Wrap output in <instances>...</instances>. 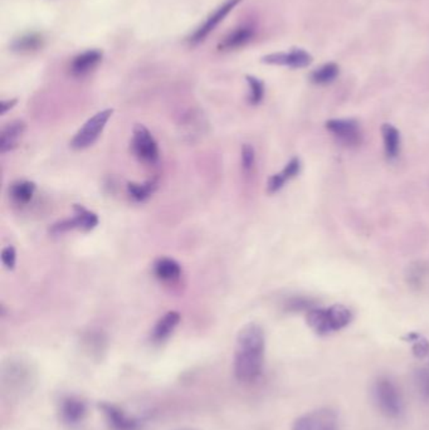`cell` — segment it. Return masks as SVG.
<instances>
[{
    "label": "cell",
    "instance_id": "6da1fadb",
    "mask_svg": "<svg viewBox=\"0 0 429 430\" xmlns=\"http://www.w3.org/2000/svg\"><path fill=\"white\" fill-rule=\"evenodd\" d=\"M266 337L264 331L257 323L242 327L235 341V377L239 383L249 384L261 377L264 365Z\"/></svg>",
    "mask_w": 429,
    "mask_h": 430
},
{
    "label": "cell",
    "instance_id": "7a4b0ae2",
    "mask_svg": "<svg viewBox=\"0 0 429 430\" xmlns=\"http://www.w3.org/2000/svg\"><path fill=\"white\" fill-rule=\"evenodd\" d=\"M35 381V369L28 360L17 357L4 363L1 371V383L3 389L10 397H19L27 394L33 389Z\"/></svg>",
    "mask_w": 429,
    "mask_h": 430
},
{
    "label": "cell",
    "instance_id": "3957f363",
    "mask_svg": "<svg viewBox=\"0 0 429 430\" xmlns=\"http://www.w3.org/2000/svg\"><path fill=\"white\" fill-rule=\"evenodd\" d=\"M371 393L378 409L385 417L396 419L402 415L404 411L402 395L394 381H392L389 377H378L373 385Z\"/></svg>",
    "mask_w": 429,
    "mask_h": 430
},
{
    "label": "cell",
    "instance_id": "277c9868",
    "mask_svg": "<svg viewBox=\"0 0 429 430\" xmlns=\"http://www.w3.org/2000/svg\"><path fill=\"white\" fill-rule=\"evenodd\" d=\"M114 114L112 108H108L100 111L97 114L92 116L82 128L78 130V132L74 135L72 141H71V148L74 150H83L94 145L96 140L100 137L103 128H106V123L111 119V116Z\"/></svg>",
    "mask_w": 429,
    "mask_h": 430
},
{
    "label": "cell",
    "instance_id": "5b68a950",
    "mask_svg": "<svg viewBox=\"0 0 429 430\" xmlns=\"http://www.w3.org/2000/svg\"><path fill=\"white\" fill-rule=\"evenodd\" d=\"M292 430H340L339 415L330 408L312 410L297 418Z\"/></svg>",
    "mask_w": 429,
    "mask_h": 430
},
{
    "label": "cell",
    "instance_id": "8992f818",
    "mask_svg": "<svg viewBox=\"0 0 429 430\" xmlns=\"http://www.w3.org/2000/svg\"><path fill=\"white\" fill-rule=\"evenodd\" d=\"M131 148L135 156L145 164H155L159 159L158 144L148 128L140 123H137L133 131Z\"/></svg>",
    "mask_w": 429,
    "mask_h": 430
},
{
    "label": "cell",
    "instance_id": "52a82bcc",
    "mask_svg": "<svg viewBox=\"0 0 429 430\" xmlns=\"http://www.w3.org/2000/svg\"><path fill=\"white\" fill-rule=\"evenodd\" d=\"M74 216L72 219H65L58 223H54L49 228L52 234H62L74 229H80L83 232H90L97 227L99 216L94 212L87 210L80 204H74Z\"/></svg>",
    "mask_w": 429,
    "mask_h": 430
},
{
    "label": "cell",
    "instance_id": "ba28073f",
    "mask_svg": "<svg viewBox=\"0 0 429 430\" xmlns=\"http://www.w3.org/2000/svg\"><path fill=\"white\" fill-rule=\"evenodd\" d=\"M110 430H140L142 422L139 418L130 415L115 404L100 403L99 405Z\"/></svg>",
    "mask_w": 429,
    "mask_h": 430
},
{
    "label": "cell",
    "instance_id": "9c48e42d",
    "mask_svg": "<svg viewBox=\"0 0 429 430\" xmlns=\"http://www.w3.org/2000/svg\"><path fill=\"white\" fill-rule=\"evenodd\" d=\"M326 128L345 146L356 148L362 144V128L359 126V122L355 120L334 119L326 122Z\"/></svg>",
    "mask_w": 429,
    "mask_h": 430
},
{
    "label": "cell",
    "instance_id": "30bf717a",
    "mask_svg": "<svg viewBox=\"0 0 429 430\" xmlns=\"http://www.w3.org/2000/svg\"><path fill=\"white\" fill-rule=\"evenodd\" d=\"M241 1L242 0H227L223 6L218 8L214 13L209 17L207 21L203 23V26H201V27L195 31L193 35L190 37V43H192V44H198V43L204 41V40L208 37L209 34L212 33L215 28L218 27L221 22L224 21V18H226Z\"/></svg>",
    "mask_w": 429,
    "mask_h": 430
},
{
    "label": "cell",
    "instance_id": "8fae6325",
    "mask_svg": "<svg viewBox=\"0 0 429 430\" xmlns=\"http://www.w3.org/2000/svg\"><path fill=\"white\" fill-rule=\"evenodd\" d=\"M263 63L275 64V66H286V67L298 68L309 67L312 63V55L301 48H294L289 53L280 52V53L267 54L262 58Z\"/></svg>",
    "mask_w": 429,
    "mask_h": 430
},
{
    "label": "cell",
    "instance_id": "7c38bea8",
    "mask_svg": "<svg viewBox=\"0 0 429 430\" xmlns=\"http://www.w3.org/2000/svg\"><path fill=\"white\" fill-rule=\"evenodd\" d=\"M60 420L67 425H77L87 417V404L81 397L67 395L60 399Z\"/></svg>",
    "mask_w": 429,
    "mask_h": 430
},
{
    "label": "cell",
    "instance_id": "4fadbf2b",
    "mask_svg": "<svg viewBox=\"0 0 429 430\" xmlns=\"http://www.w3.org/2000/svg\"><path fill=\"white\" fill-rule=\"evenodd\" d=\"M180 313L176 311L167 312L155 323L154 329L151 331V341L154 343H165L180 322Z\"/></svg>",
    "mask_w": 429,
    "mask_h": 430
},
{
    "label": "cell",
    "instance_id": "5bb4252c",
    "mask_svg": "<svg viewBox=\"0 0 429 430\" xmlns=\"http://www.w3.org/2000/svg\"><path fill=\"white\" fill-rule=\"evenodd\" d=\"M26 131V123L23 121H13L8 123L6 128L1 130L0 134V153L6 154L12 151L18 146L22 136Z\"/></svg>",
    "mask_w": 429,
    "mask_h": 430
},
{
    "label": "cell",
    "instance_id": "9a60e30c",
    "mask_svg": "<svg viewBox=\"0 0 429 430\" xmlns=\"http://www.w3.org/2000/svg\"><path fill=\"white\" fill-rule=\"evenodd\" d=\"M101 60H102V53L100 51H96V49L87 51L74 58V62L71 63V72L77 77L85 76V74H90L94 68L97 67Z\"/></svg>",
    "mask_w": 429,
    "mask_h": 430
},
{
    "label": "cell",
    "instance_id": "2e32d148",
    "mask_svg": "<svg viewBox=\"0 0 429 430\" xmlns=\"http://www.w3.org/2000/svg\"><path fill=\"white\" fill-rule=\"evenodd\" d=\"M154 273L162 282H175L181 276L180 264L171 258H159L154 263Z\"/></svg>",
    "mask_w": 429,
    "mask_h": 430
},
{
    "label": "cell",
    "instance_id": "e0dca14e",
    "mask_svg": "<svg viewBox=\"0 0 429 430\" xmlns=\"http://www.w3.org/2000/svg\"><path fill=\"white\" fill-rule=\"evenodd\" d=\"M326 317H328L330 332H335V331L346 327L351 322L353 313L345 306L335 304L326 309Z\"/></svg>",
    "mask_w": 429,
    "mask_h": 430
},
{
    "label": "cell",
    "instance_id": "ac0fdd59",
    "mask_svg": "<svg viewBox=\"0 0 429 430\" xmlns=\"http://www.w3.org/2000/svg\"><path fill=\"white\" fill-rule=\"evenodd\" d=\"M255 35V29L249 26H243L241 28H237L235 32L229 34L228 37L219 44V49L223 51H230L235 48L243 47L244 44H247Z\"/></svg>",
    "mask_w": 429,
    "mask_h": 430
},
{
    "label": "cell",
    "instance_id": "d6986e66",
    "mask_svg": "<svg viewBox=\"0 0 429 430\" xmlns=\"http://www.w3.org/2000/svg\"><path fill=\"white\" fill-rule=\"evenodd\" d=\"M384 150L388 159H396L401 150V134L398 128L390 123H384L382 126Z\"/></svg>",
    "mask_w": 429,
    "mask_h": 430
},
{
    "label": "cell",
    "instance_id": "ffe728a7",
    "mask_svg": "<svg viewBox=\"0 0 429 430\" xmlns=\"http://www.w3.org/2000/svg\"><path fill=\"white\" fill-rule=\"evenodd\" d=\"M34 191H35V184L33 182H27V180L13 182L9 188L10 198L18 205H27L28 203L32 200Z\"/></svg>",
    "mask_w": 429,
    "mask_h": 430
},
{
    "label": "cell",
    "instance_id": "44dd1931",
    "mask_svg": "<svg viewBox=\"0 0 429 430\" xmlns=\"http://www.w3.org/2000/svg\"><path fill=\"white\" fill-rule=\"evenodd\" d=\"M340 72V68L336 63H326L320 68L315 69L312 74H310V80L315 85H329L331 82L335 81Z\"/></svg>",
    "mask_w": 429,
    "mask_h": 430
},
{
    "label": "cell",
    "instance_id": "7402d4cb",
    "mask_svg": "<svg viewBox=\"0 0 429 430\" xmlns=\"http://www.w3.org/2000/svg\"><path fill=\"white\" fill-rule=\"evenodd\" d=\"M158 188L156 180H149L146 182H128V193L135 202H145L148 198L154 194Z\"/></svg>",
    "mask_w": 429,
    "mask_h": 430
},
{
    "label": "cell",
    "instance_id": "603a6c76",
    "mask_svg": "<svg viewBox=\"0 0 429 430\" xmlns=\"http://www.w3.org/2000/svg\"><path fill=\"white\" fill-rule=\"evenodd\" d=\"M405 341L412 343V350L414 356L418 359H424L428 356L429 354V341L426 337L422 336L418 332H410L408 335L403 337Z\"/></svg>",
    "mask_w": 429,
    "mask_h": 430
},
{
    "label": "cell",
    "instance_id": "cb8c5ba5",
    "mask_svg": "<svg viewBox=\"0 0 429 430\" xmlns=\"http://www.w3.org/2000/svg\"><path fill=\"white\" fill-rule=\"evenodd\" d=\"M42 42L43 40L38 34H26L14 42L13 49L17 52H32L42 47Z\"/></svg>",
    "mask_w": 429,
    "mask_h": 430
},
{
    "label": "cell",
    "instance_id": "d4e9b609",
    "mask_svg": "<svg viewBox=\"0 0 429 430\" xmlns=\"http://www.w3.org/2000/svg\"><path fill=\"white\" fill-rule=\"evenodd\" d=\"M249 83V101L251 105H260L264 97V85L253 76L246 77Z\"/></svg>",
    "mask_w": 429,
    "mask_h": 430
},
{
    "label": "cell",
    "instance_id": "484cf974",
    "mask_svg": "<svg viewBox=\"0 0 429 430\" xmlns=\"http://www.w3.org/2000/svg\"><path fill=\"white\" fill-rule=\"evenodd\" d=\"M316 302L308 297H292L286 302V309L289 312H301L315 309Z\"/></svg>",
    "mask_w": 429,
    "mask_h": 430
},
{
    "label": "cell",
    "instance_id": "4316f807",
    "mask_svg": "<svg viewBox=\"0 0 429 430\" xmlns=\"http://www.w3.org/2000/svg\"><path fill=\"white\" fill-rule=\"evenodd\" d=\"M255 164V148L249 144H244L242 146V169L244 174H249Z\"/></svg>",
    "mask_w": 429,
    "mask_h": 430
},
{
    "label": "cell",
    "instance_id": "83f0119b",
    "mask_svg": "<svg viewBox=\"0 0 429 430\" xmlns=\"http://www.w3.org/2000/svg\"><path fill=\"white\" fill-rule=\"evenodd\" d=\"M417 389L426 400H429V370L419 369L416 372Z\"/></svg>",
    "mask_w": 429,
    "mask_h": 430
},
{
    "label": "cell",
    "instance_id": "f1b7e54d",
    "mask_svg": "<svg viewBox=\"0 0 429 430\" xmlns=\"http://www.w3.org/2000/svg\"><path fill=\"white\" fill-rule=\"evenodd\" d=\"M300 170H301V162H300V159H298V157H294V159H291V160L287 162V165H286L281 173H278V174L281 175V178L285 182H287L289 180H291V179H294L295 176H297L298 173H300Z\"/></svg>",
    "mask_w": 429,
    "mask_h": 430
},
{
    "label": "cell",
    "instance_id": "f546056e",
    "mask_svg": "<svg viewBox=\"0 0 429 430\" xmlns=\"http://www.w3.org/2000/svg\"><path fill=\"white\" fill-rule=\"evenodd\" d=\"M1 262L8 269L13 270L17 263V252L12 246H8L1 250Z\"/></svg>",
    "mask_w": 429,
    "mask_h": 430
},
{
    "label": "cell",
    "instance_id": "4dcf8cb0",
    "mask_svg": "<svg viewBox=\"0 0 429 430\" xmlns=\"http://www.w3.org/2000/svg\"><path fill=\"white\" fill-rule=\"evenodd\" d=\"M423 278V269L418 266V267H413V268L410 269V276H408V280H410V284H413V286H421V283H422Z\"/></svg>",
    "mask_w": 429,
    "mask_h": 430
},
{
    "label": "cell",
    "instance_id": "1f68e13d",
    "mask_svg": "<svg viewBox=\"0 0 429 430\" xmlns=\"http://www.w3.org/2000/svg\"><path fill=\"white\" fill-rule=\"evenodd\" d=\"M17 103V100H8V101H1L0 108H1V114H7L10 108H13Z\"/></svg>",
    "mask_w": 429,
    "mask_h": 430
}]
</instances>
